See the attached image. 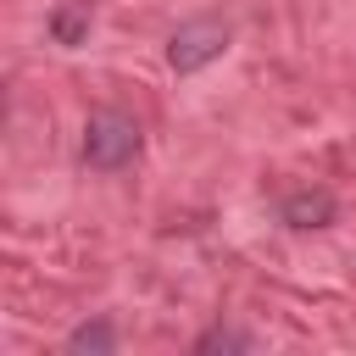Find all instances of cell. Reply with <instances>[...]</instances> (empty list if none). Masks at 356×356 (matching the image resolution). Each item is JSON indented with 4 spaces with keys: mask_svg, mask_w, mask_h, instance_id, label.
Segmentation results:
<instances>
[{
    "mask_svg": "<svg viewBox=\"0 0 356 356\" xmlns=\"http://www.w3.org/2000/svg\"><path fill=\"white\" fill-rule=\"evenodd\" d=\"M89 22H95V6H89V0H61V6L50 11V39H56V44H83Z\"/></svg>",
    "mask_w": 356,
    "mask_h": 356,
    "instance_id": "4",
    "label": "cell"
},
{
    "mask_svg": "<svg viewBox=\"0 0 356 356\" xmlns=\"http://www.w3.org/2000/svg\"><path fill=\"white\" fill-rule=\"evenodd\" d=\"M250 345H256V339L239 334V328H211V334H200L195 350H250Z\"/></svg>",
    "mask_w": 356,
    "mask_h": 356,
    "instance_id": "6",
    "label": "cell"
},
{
    "mask_svg": "<svg viewBox=\"0 0 356 356\" xmlns=\"http://www.w3.org/2000/svg\"><path fill=\"white\" fill-rule=\"evenodd\" d=\"M284 222L289 228H328L334 222V195L328 189H300L284 200Z\"/></svg>",
    "mask_w": 356,
    "mask_h": 356,
    "instance_id": "3",
    "label": "cell"
},
{
    "mask_svg": "<svg viewBox=\"0 0 356 356\" xmlns=\"http://www.w3.org/2000/svg\"><path fill=\"white\" fill-rule=\"evenodd\" d=\"M67 350L72 356H83V350H95V356H106V350H117V334H111V323H83V328H72L67 334Z\"/></svg>",
    "mask_w": 356,
    "mask_h": 356,
    "instance_id": "5",
    "label": "cell"
},
{
    "mask_svg": "<svg viewBox=\"0 0 356 356\" xmlns=\"http://www.w3.org/2000/svg\"><path fill=\"white\" fill-rule=\"evenodd\" d=\"M139 122L128 117V111H117V106H100V111H89V122H83V161L95 167V172H117V167H128L134 156H139Z\"/></svg>",
    "mask_w": 356,
    "mask_h": 356,
    "instance_id": "1",
    "label": "cell"
},
{
    "mask_svg": "<svg viewBox=\"0 0 356 356\" xmlns=\"http://www.w3.org/2000/svg\"><path fill=\"white\" fill-rule=\"evenodd\" d=\"M228 39H234V28H228L222 17H189V22H178L172 39H167V67H172L178 78H189V72L211 67V61L228 50Z\"/></svg>",
    "mask_w": 356,
    "mask_h": 356,
    "instance_id": "2",
    "label": "cell"
}]
</instances>
